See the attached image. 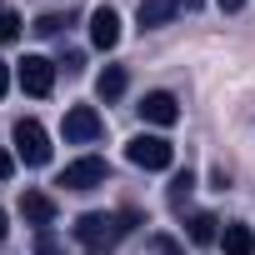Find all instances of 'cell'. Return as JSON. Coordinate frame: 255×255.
Instances as JSON below:
<instances>
[{"label": "cell", "instance_id": "obj_1", "mask_svg": "<svg viewBox=\"0 0 255 255\" xmlns=\"http://www.w3.org/2000/svg\"><path fill=\"white\" fill-rule=\"evenodd\" d=\"M135 210H120V215H105V210H85L70 230H75V245L85 255H115V245L135 230Z\"/></svg>", "mask_w": 255, "mask_h": 255}, {"label": "cell", "instance_id": "obj_2", "mask_svg": "<svg viewBox=\"0 0 255 255\" xmlns=\"http://www.w3.org/2000/svg\"><path fill=\"white\" fill-rule=\"evenodd\" d=\"M10 140H15V155H20L25 165H45V160H50V135H45L40 120H15Z\"/></svg>", "mask_w": 255, "mask_h": 255}, {"label": "cell", "instance_id": "obj_3", "mask_svg": "<svg viewBox=\"0 0 255 255\" xmlns=\"http://www.w3.org/2000/svg\"><path fill=\"white\" fill-rule=\"evenodd\" d=\"M125 160L140 165V170H165V165L175 160V145H170L165 135H135L130 145H125Z\"/></svg>", "mask_w": 255, "mask_h": 255}, {"label": "cell", "instance_id": "obj_4", "mask_svg": "<svg viewBox=\"0 0 255 255\" xmlns=\"http://www.w3.org/2000/svg\"><path fill=\"white\" fill-rule=\"evenodd\" d=\"M105 175H110V165L100 155H80V160H70L60 170V185L65 190H95V185H105Z\"/></svg>", "mask_w": 255, "mask_h": 255}, {"label": "cell", "instance_id": "obj_5", "mask_svg": "<svg viewBox=\"0 0 255 255\" xmlns=\"http://www.w3.org/2000/svg\"><path fill=\"white\" fill-rule=\"evenodd\" d=\"M105 135V120L90 110V105H70L65 110V140L70 145H90V140H100Z\"/></svg>", "mask_w": 255, "mask_h": 255}, {"label": "cell", "instance_id": "obj_6", "mask_svg": "<svg viewBox=\"0 0 255 255\" xmlns=\"http://www.w3.org/2000/svg\"><path fill=\"white\" fill-rule=\"evenodd\" d=\"M15 75H20V90L25 95H50L55 90V60H45V55H25Z\"/></svg>", "mask_w": 255, "mask_h": 255}, {"label": "cell", "instance_id": "obj_7", "mask_svg": "<svg viewBox=\"0 0 255 255\" xmlns=\"http://www.w3.org/2000/svg\"><path fill=\"white\" fill-rule=\"evenodd\" d=\"M90 45L95 50H115L120 45V15L110 5H95L90 10Z\"/></svg>", "mask_w": 255, "mask_h": 255}, {"label": "cell", "instance_id": "obj_8", "mask_svg": "<svg viewBox=\"0 0 255 255\" xmlns=\"http://www.w3.org/2000/svg\"><path fill=\"white\" fill-rule=\"evenodd\" d=\"M135 110H140V120H150V125H175V120H180V105H175L170 90H150Z\"/></svg>", "mask_w": 255, "mask_h": 255}, {"label": "cell", "instance_id": "obj_9", "mask_svg": "<svg viewBox=\"0 0 255 255\" xmlns=\"http://www.w3.org/2000/svg\"><path fill=\"white\" fill-rule=\"evenodd\" d=\"M175 15H180V5H175V0H140V10H135L140 30H160V25H170Z\"/></svg>", "mask_w": 255, "mask_h": 255}, {"label": "cell", "instance_id": "obj_10", "mask_svg": "<svg viewBox=\"0 0 255 255\" xmlns=\"http://www.w3.org/2000/svg\"><path fill=\"white\" fill-rule=\"evenodd\" d=\"M20 215H25L30 225H40V230H45V225L55 220V200H50L45 190H25V195H20Z\"/></svg>", "mask_w": 255, "mask_h": 255}, {"label": "cell", "instance_id": "obj_11", "mask_svg": "<svg viewBox=\"0 0 255 255\" xmlns=\"http://www.w3.org/2000/svg\"><path fill=\"white\" fill-rule=\"evenodd\" d=\"M95 95H100L105 105H115V100L125 95V70H120V65H105L100 80H95Z\"/></svg>", "mask_w": 255, "mask_h": 255}, {"label": "cell", "instance_id": "obj_12", "mask_svg": "<svg viewBox=\"0 0 255 255\" xmlns=\"http://www.w3.org/2000/svg\"><path fill=\"white\" fill-rule=\"evenodd\" d=\"M225 255H255V230L250 225H225Z\"/></svg>", "mask_w": 255, "mask_h": 255}, {"label": "cell", "instance_id": "obj_13", "mask_svg": "<svg viewBox=\"0 0 255 255\" xmlns=\"http://www.w3.org/2000/svg\"><path fill=\"white\" fill-rule=\"evenodd\" d=\"M215 225H220V220L200 210V215H190V220H185V235H190L195 245H210V240H215Z\"/></svg>", "mask_w": 255, "mask_h": 255}, {"label": "cell", "instance_id": "obj_14", "mask_svg": "<svg viewBox=\"0 0 255 255\" xmlns=\"http://www.w3.org/2000/svg\"><path fill=\"white\" fill-rule=\"evenodd\" d=\"M20 25H25V20H20L15 10H0V45H15V40H20Z\"/></svg>", "mask_w": 255, "mask_h": 255}, {"label": "cell", "instance_id": "obj_15", "mask_svg": "<svg viewBox=\"0 0 255 255\" xmlns=\"http://www.w3.org/2000/svg\"><path fill=\"white\" fill-rule=\"evenodd\" d=\"M190 190H195V175H190V170H180V175H175V180H170V200H175V205H180V200H185V195H190Z\"/></svg>", "mask_w": 255, "mask_h": 255}, {"label": "cell", "instance_id": "obj_16", "mask_svg": "<svg viewBox=\"0 0 255 255\" xmlns=\"http://www.w3.org/2000/svg\"><path fill=\"white\" fill-rule=\"evenodd\" d=\"M60 25H65V15H40L35 20V35H60Z\"/></svg>", "mask_w": 255, "mask_h": 255}, {"label": "cell", "instance_id": "obj_17", "mask_svg": "<svg viewBox=\"0 0 255 255\" xmlns=\"http://www.w3.org/2000/svg\"><path fill=\"white\" fill-rule=\"evenodd\" d=\"M60 65H65V75H80V65H85V55H80V50H70V55H65Z\"/></svg>", "mask_w": 255, "mask_h": 255}, {"label": "cell", "instance_id": "obj_18", "mask_svg": "<svg viewBox=\"0 0 255 255\" xmlns=\"http://www.w3.org/2000/svg\"><path fill=\"white\" fill-rule=\"evenodd\" d=\"M10 170H15V160H10L5 150H0V180H10Z\"/></svg>", "mask_w": 255, "mask_h": 255}, {"label": "cell", "instance_id": "obj_19", "mask_svg": "<svg viewBox=\"0 0 255 255\" xmlns=\"http://www.w3.org/2000/svg\"><path fill=\"white\" fill-rule=\"evenodd\" d=\"M5 90H10V65L0 60V95H5Z\"/></svg>", "mask_w": 255, "mask_h": 255}, {"label": "cell", "instance_id": "obj_20", "mask_svg": "<svg viewBox=\"0 0 255 255\" xmlns=\"http://www.w3.org/2000/svg\"><path fill=\"white\" fill-rule=\"evenodd\" d=\"M215 5H220V10H230V15H235V10H240V5H245V0H215Z\"/></svg>", "mask_w": 255, "mask_h": 255}, {"label": "cell", "instance_id": "obj_21", "mask_svg": "<svg viewBox=\"0 0 255 255\" xmlns=\"http://www.w3.org/2000/svg\"><path fill=\"white\" fill-rule=\"evenodd\" d=\"M5 235H10V215H5V210H0V240H5Z\"/></svg>", "mask_w": 255, "mask_h": 255}, {"label": "cell", "instance_id": "obj_22", "mask_svg": "<svg viewBox=\"0 0 255 255\" xmlns=\"http://www.w3.org/2000/svg\"><path fill=\"white\" fill-rule=\"evenodd\" d=\"M40 255H60V250H55V245H50V240L40 235Z\"/></svg>", "mask_w": 255, "mask_h": 255}, {"label": "cell", "instance_id": "obj_23", "mask_svg": "<svg viewBox=\"0 0 255 255\" xmlns=\"http://www.w3.org/2000/svg\"><path fill=\"white\" fill-rule=\"evenodd\" d=\"M175 5H180V10H200V0H175Z\"/></svg>", "mask_w": 255, "mask_h": 255}]
</instances>
